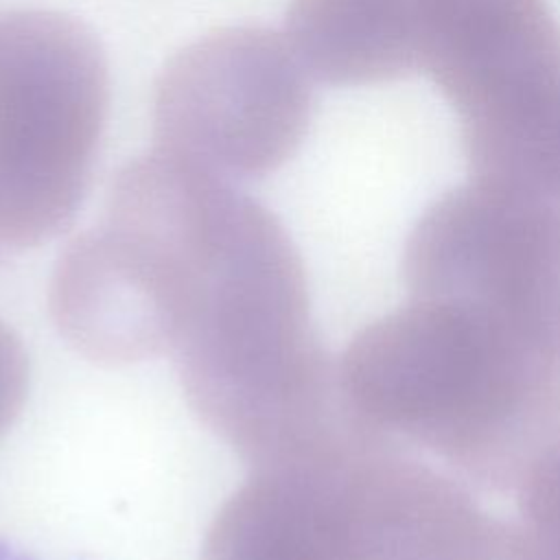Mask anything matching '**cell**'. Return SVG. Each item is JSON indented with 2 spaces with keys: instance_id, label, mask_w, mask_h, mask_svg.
<instances>
[{
  "instance_id": "277c9868",
  "label": "cell",
  "mask_w": 560,
  "mask_h": 560,
  "mask_svg": "<svg viewBox=\"0 0 560 560\" xmlns=\"http://www.w3.org/2000/svg\"><path fill=\"white\" fill-rule=\"evenodd\" d=\"M109 109L96 35L46 9L0 13V247L61 234L88 192Z\"/></svg>"
},
{
  "instance_id": "6da1fadb",
  "label": "cell",
  "mask_w": 560,
  "mask_h": 560,
  "mask_svg": "<svg viewBox=\"0 0 560 560\" xmlns=\"http://www.w3.org/2000/svg\"><path fill=\"white\" fill-rule=\"evenodd\" d=\"M175 354L190 409L254 475L293 468L348 407L337 361L311 326L300 252L276 214L247 192Z\"/></svg>"
},
{
  "instance_id": "ba28073f",
  "label": "cell",
  "mask_w": 560,
  "mask_h": 560,
  "mask_svg": "<svg viewBox=\"0 0 560 560\" xmlns=\"http://www.w3.org/2000/svg\"><path fill=\"white\" fill-rule=\"evenodd\" d=\"M271 477V475H269ZM335 560H499L508 523L411 446L354 420L291 477Z\"/></svg>"
},
{
  "instance_id": "5bb4252c",
  "label": "cell",
  "mask_w": 560,
  "mask_h": 560,
  "mask_svg": "<svg viewBox=\"0 0 560 560\" xmlns=\"http://www.w3.org/2000/svg\"><path fill=\"white\" fill-rule=\"evenodd\" d=\"M0 560H33V558L26 556L24 551L13 549V547L7 545L4 540H0Z\"/></svg>"
},
{
  "instance_id": "7c38bea8",
  "label": "cell",
  "mask_w": 560,
  "mask_h": 560,
  "mask_svg": "<svg viewBox=\"0 0 560 560\" xmlns=\"http://www.w3.org/2000/svg\"><path fill=\"white\" fill-rule=\"evenodd\" d=\"M28 387V359L20 337L0 319V435L18 418Z\"/></svg>"
},
{
  "instance_id": "7a4b0ae2",
  "label": "cell",
  "mask_w": 560,
  "mask_h": 560,
  "mask_svg": "<svg viewBox=\"0 0 560 560\" xmlns=\"http://www.w3.org/2000/svg\"><path fill=\"white\" fill-rule=\"evenodd\" d=\"M337 376L363 422L481 490H516L560 440V370L451 302L409 298L365 324Z\"/></svg>"
},
{
  "instance_id": "8fae6325",
  "label": "cell",
  "mask_w": 560,
  "mask_h": 560,
  "mask_svg": "<svg viewBox=\"0 0 560 560\" xmlns=\"http://www.w3.org/2000/svg\"><path fill=\"white\" fill-rule=\"evenodd\" d=\"M523 523L560 551V440L516 488Z\"/></svg>"
},
{
  "instance_id": "9c48e42d",
  "label": "cell",
  "mask_w": 560,
  "mask_h": 560,
  "mask_svg": "<svg viewBox=\"0 0 560 560\" xmlns=\"http://www.w3.org/2000/svg\"><path fill=\"white\" fill-rule=\"evenodd\" d=\"M444 0H293L284 37L306 72L330 85L420 74Z\"/></svg>"
},
{
  "instance_id": "4fadbf2b",
  "label": "cell",
  "mask_w": 560,
  "mask_h": 560,
  "mask_svg": "<svg viewBox=\"0 0 560 560\" xmlns=\"http://www.w3.org/2000/svg\"><path fill=\"white\" fill-rule=\"evenodd\" d=\"M499 560H560V551L538 538L525 523H510Z\"/></svg>"
},
{
  "instance_id": "30bf717a",
  "label": "cell",
  "mask_w": 560,
  "mask_h": 560,
  "mask_svg": "<svg viewBox=\"0 0 560 560\" xmlns=\"http://www.w3.org/2000/svg\"><path fill=\"white\" fill-rule=\"evenodd\" d=\"M201 560H335L308 497L291 481L252 475L212 518Z\"/></svg>"
},
{
  "instance_id": "5b68a950",
  "label": "cell",
  "mask_w": 560,
  "mask_h": 560,
  "mask_svg": "<svg viewBox=\"0 0 560 560\" xmlns=\"http://www.w3.org/2000/svg\"><path fill=\"white\" fill-rule=\"evenodd\" d=\"M420 74L455 112L472 182L560 203V22L545 0H451Z\"/></svg>"
},
{
  "instance_id": "52a82bcc",
  "label": "cell",
  "mask_w": 560,
  "mask_h": 560,
  "mask_svg": "<svg viewBox=\"0 0 560 560\" xmlns=\"http://www.w3.org/2000/svg\"><path fill=\"white\" fill-rule=\"evenodd\" d=\"M287 37L212 31L173 55L153 90L155 147L228 179L278 171L300 149L313 90Z\"/></svg>"
},
{
  "instance_id": "8992f818",
  "label": "cell",
  "mask_w": 560,
  "mask_h": 560,
  "mask_svg": "<svg viewBox=\"0 0 560 560\" xmlns=\"http://www.w3.org/2000/svg\"><path fill=\"white\" fill-rule=\"evenodd\" d=\"M411 298L464 306L560 370V203L468 182L440 195L402 249Z\"/></svg>"
},
{
  "instance_id": "3957f363",
  "label": "cell",
  "mask_w": 560,
  "mask_h": 560,
  "mask_svg": "<svg viewBox=\"0 0 560 560\" xmlns=\"http://www.w3.org/2000/svg\"><path fill=\"white\" fill-rule=\"evenodd\" d=\"M221 228L175 173L127 162L109 184L98 225L61 252L48 289L59 335L98 365L175 352Z\"/></svg>"
}]
</instances>
